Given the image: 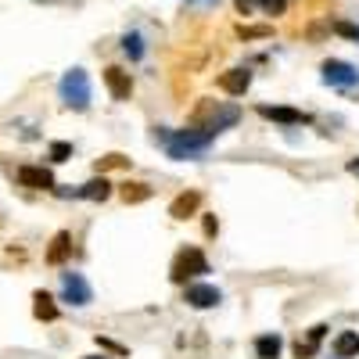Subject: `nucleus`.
I'll return each mask as SVG.
<instances>
[{
	"label": "nucleus",
	"mask_w": 359,
	"mask_h": 359,
	"mask_svg": "<svg viewBox=\"0 0 359 359\" xmlns=\"http://www.w3.org/2000/svg\"><path fill=\"white\" fill-rule=\"evenodd\" d=\"M259 4H262L269 15H284V4H287V0H259Z\"/></svg>",
	"instance_id": "25"
},
{
	"label": "nucleus",
	"mask_w": 359,
	"mask_h": 359,
	"mask_svg": "<svg viewBox=\"0 0 359 359\" xmlns=\"http://www.w3.org/2000/svg\"><path fill=\"white\" fill-rule=\"evenodd\" d=\"M123 165H130V158H123V155H104V158L97 162V172H104V169H123Z\"/></svg>",
	"instance_id": "23"
},
{
	"label": "nucleus",
	"mask_w": 359,
	"mask_h": 359,
	"mask_svg": "<svg viewBox=\"0 0 359 359\" xmlns=\"http://www.w3.org/2000/svg\"><path fill=\"white\" fill-rule=\"evenodd\" d=\"M155 140L165 144L169 158H176V162H198V158H205V151L212 147L216 137H208V133L191 126V130H176V133H158L155 130Z\"/></svg>",
	"instance_id": "1"
},
{
	"label": "nucleus",
	"mask_w": 359,
	"mask_h": 359,
	"mask_svg": "<svg viewBox=\"0 0 359 359\" xmlns=\"http://www.w3.org/2000/svg\"><path fill=\"white\" fill-rule=\"evenodd\" d=\"M194 4H216V0H194Z\"/></svg>",
	"instance_id": "29"
},
{
	"label": "nucleus",
	"mask_w": 359,
	"mask_h": 359,
	"mask_svg": "<svg viewBox=\"0 0 359 359\" xmlns=\"http://www.w3.org/2000/svg\"><path fill=\"white\" fill-rule=\"evenodd\" d=\"M201 273H208V259H205L201 248L176 252V259H172V266H169V280H172V284H187V280H194V277H201Z\"/></svg>",
	"instance_id": "4"
},
{
	"label": "nucleus",
	"mask_w": 359,
	"mask_h": 359,
	"mask_svg": "<svg viewBox=\"0 0 359 359\" xmlns=\"http://www.w3.org/2000/svg\"><path fill=\"white\" fill-rule=\"evenodd\" d=\"M280 348H284L280 334H259V338H255V355H259V359H277Z\"/></svg>",
	"instance_id": "16"
},
{
	"label": "nucleus",
	"mask_w": 359,
	"mask_h": 359,
	"mask_svg": "<svg viewBox=\"0 0 359 359\" xmlns=\"http://www.w3.org/2000/svg\"><path fill=\"white\" fill-rule=\"evenodd\" d=\"M86 359H108V355H86Z\"/></svg>",
	"instance_id": "30"
},
{
	"label": "nucleus",
	"mask_w": 359,
	"mask_h": 359,
	"mask_svg": "<svg viewBox=\"0 0 359 359\" xmlns=\"http://www.w3.org/2000/svg\"><path fill=\"white\" fill-rule=\"evenodd\" d=\"M184 302L194 306V309H216L223 302V291L212 287V284H187L184 291Z\"/></svg>",
	"instance_id": "7"
},
{
	"label": "nucleus",
	"mask_w": 359,
	"mask_h": 359,
	"mask_svg": "<svg viewBox=\"0 0 359 359\" xmlns=\"http://www.w3.org/2000/svg\"><path fill=\"white\" fill-rule=\"evenodd\" d=\"M104 86H108V94H111L115 101H126V97L133 94V79H130V72H126V69H118V65H108V69H104Z\"/></svg>",
	"instance_id": "9"
},
{
	"label": "nucleus",
	"mask_w": 359,
	"mask_h": 359,
	"mask_svg": "<svg viewBox=\"0 0 359 359\" xmlns=\"http://www.w3.org/2000/svg\"><path fill=\"white\" fill-rule=\"evenodd\" d=\"M18 184L22 187H33V191H54V176L43 165H22L18 169Z\"/></svg>",
	"instance_id": "10"
},
{
	"label": "nucleus",
	"mask_w": 359,
	"mask_h": 359,
	"mask_svg": "<svg viewBox=\"0 0 359 359\" xmlns=\"http://www.w3.org/2000/svg\"><path fill=\"white\" fill-rule=\"evenodd\" d=\"M69 252H72V237L62 230V233H54V241H50V248H47V262H50V266H62V262L69 259Z\"/></svg>",
	"instance_id": "14"
},
{
	"label": "nucleus",
	"mask_w": 359,
	"mask_h": 359,
	"mask_svg": "<svg viewBox=\"0 0 359 359\" xmlns=\"http://www.w3.org/2000/svg\"><path fill=\"white\" fill-rule=\"evenodd\" d=\"M334 355H338V359L359 355V334H355V331H341V334L334 338Z\"/></svg>",
	"instance_id": "17"
},
{
	"label": "nucleus",
	"mask_w": 359,
	"mask_h": 359,
	"mask_svg": "<svg viewBox=\"0 0 359 359\" xmlns=\"http://www.w3.org/2000/svg\"><path fill=\"white\" fill-rule=\"evenodd\" d=\"M123 50L133 57V62H140V57H144V36L140 33H126L123 36Z\"/></svg>",
	"instance_id": "20"
},
{
	"label": "nucleus",
	"mask_w": 359,
	"mask_h": 359,
	"mask_svg": "<svg viewBox=\"0 0 359 359\" xmlns=\"http://www.w3.org/2000/svg\"><path fill=\"white\" fill-rule=\"evenodd\" d=\"M62 298L69 306H90L94 302V291H90V284H86V277L83 273H62Z\"/></svg>",
	"instance_id": "6"
},
{
	"label": "nucleus",
	"mask_w": 359,
	"mask_h": 359,
	"mask_svg": "<svg viewBox=\"0 0 359 359\" xmlns=\"http://www.w3.org/2000/svg\"><path fill=\"white\" fill-rule=\"evenodd\" d=\"M69 155H72V144L69 140H54L50 144V162H69Z\"/></svg>",
	"instance_id": "22"
},
{
	"label": "nucleus",
	"mask_w": 359,
	"mask_h": 359,
	"mask_svg": "<svg viewBox=\"0 0 359 359\" xmlns=\"http://www.w3.org/2000/svg\"><path fill=\"white\" fill-rule=\"evenodd\" d=\"M237 118H241V108H233V104H219V101H201L191 115V126L208 133V137H216L223 130H230Z\"/></svg>",
	"instance_id": "2"
},
{
	"label": "nucleus",
	"mask_w": 359,
	"mask_h": 359,
	"mask_svg": "<svg viewBox=\"0 0 359 359\" xmlns=\"http://www.w3.org/2000/svg\"><path fill=\"white\" fill-rule=\"evenodd\" d=\"M233 4H237V11H241V15H252V8H255V0H233Z\"/></svg>",
	"instance_id": "26"
},
{
	"label": "nucleus",
	"mask_w": 359,
	"mask_h": 359,
	"mask_svg": "<svg viewBox=\"0 0 359 359\" xmlns=\"http://www.w3.org/2000/svg\"><path fill=\"white\" fill-rule=\"evenodd\" d=\"M255 111H259L262 118H273V123H280V126H302V123H309V115H306V111L284 108V104H259Z\"/></svg>",
	"instance_id": "8"
},
{
	"label": "nucleus",
	"mask_w": 359,
	"mask_h": 359,
	"mask_svg": "<svg viewBox=\"0 0 359 359\" xmlns=\"http://www.w3.org/2000/svg\"><path fill=\"white\" fill-rule=\"evenodd\" d=\"M334 33H341V36H348V40H359V25H352V22H338V25H334Z\"/></svg>",
	"instance_id": "24"
},
{
	"label": "nucleus",
	"mask_w": 359,
	"mask_h": 359,
	"mask_svg": "<svg viewBox=\"0 0 359 359\" xmlns=\"http://www.w3.org/2000/svg\"><path fill=\"white\" fill-rule=\"evenodd\" d=\"M118 194H123L126 205H140V201L151 198V187H147V184H123V191H118Z\"/></svg>",
	"instance_id": "19"
},
{
	"label": "nucleus",
	"mask_w": 359,
	"mask_h": 359,
	"mask_svg": "<svg viewBox=\"0 0 359 359\" xmlns=\"http://www.w3.org/2000/svg\"><path fill=\"white\" fill-rule=\"evenodd\" d=\"M33 313H36V320H57V306H54V298L47 294V291H36L33 294Z\"/></svg>",
	"instance_id": "18"
},
{
	"label": "nucleus",
	"mask_w": 359,
	"mask_h": 359,
	"mask_svg": "<svg viewBox=\"0 0 359 359\" xmlns=\"http://www.w3.org/2000/svg\"><path fill=\"white\" fill-rule=\"evenodd\" d=\"M323 338H327V323H316L313 331H309V338L294 345V359H313V355L320 352V341H323Z\"/></svg>",
	"instance_id": "13"
},
{
	"label": "nucleus",
	"mask_w": 359,
	"mask_h": 359,
	"mask_svg": "<svg viewBox=\"0 0 359 359\" xmlns=\"http://www.w3.org/2000/svg\"><path fill=\"white\" fill-rule=\"evenodd\" d=\"M201 208V191H184V194H176L172 198V205H169V216L172 219H187V216H194Z\"/></svg>",
	"instance_id": "12"
},
{
	"label": "nucleus",
	"mask_w": 359,
	"mask_h": 359,
	"mask_svg": "<svg viewBox=\"0 0 359 359\" xmlns=\"http://www.w3.org/2000/svg\"><path fill=\"white\" fill-rule=\"evenodd\" d=\"M320 76L327 86H341V90H352L359 86V69L348 65V62H338V57H331V62L320 65Z\"/></svg>",
	"instance_id": "5"
},
{
	"label": "nucleus",
	"mask_w": 359,
	"mask_h": 359,
	"mask_svg": "<svg viewBox=\"0 0 359 359\" xmlns=\"http://www.w3.org/2000/svg\"><path fill=\"white\" fill-rule=\"evenodd\" d=\"M269 33H273L269 25H241V29H237V36H241V40H262Z\"/></svg>",
	"instance_id": "21"
},
{
	"label": "nucleus",
	"mask_w": 359,
	"mask_h": 359,
	"mask_svg": "<svg viewBox=\"0 0 359 359\" xmlns=\"http://www.w3.org/2000/svg\"><path fill=\"white\" fill-rule=\"evenodd\" d=\"M216 230H219V223L212 216H205V233H216Z\"/></svg>",
	"instance_id": "27"
},
{
	"label": "nucleus",
	"mask_w": 359,
	"mask_h": 359,
	"mask_svg": "<svg viewBox=\"0 0 359 359\" xmlns=\"http://www.w3.org/2000/svg\"><path fill=\"white\" fill-rule=\"evenodd\" d=\"M348 172H352V176H359V158H348Z\"/></svg>",
	"instance_id": "28"
},
{
	"label": "nucleus",
	"mask_w": 359,
	"mask_h": 359,
	"mask_svg": "<svg viewBox=\"0 0 359 359\" xmlns=\"http://www.w3.org/2000/svg\"><path fill=\"white\" fill-rule=\"evenodd\" d=\"M76 198H90V201H104V198H111V184L101 176V180H90V184H83L79 191H72Z\"/></svg>",
	"instance_id": "15"
},
{
	"label": "nucleus",
	"mask_w": 359,
	"mask_h": 359,
	"mask_svg": "<svg viewBox=\"0 0 359 359\" xmlns=\"http://www.w3.org/2000/svg\"><path fill=\"white\" fill-rule=\"evenodd\" d=\"M216 83H219L223 94H230V97H241L245 90L252 86V72H248V69H226Z\"/></svg>",
	"instance_id": "11"
},
{
	"label": "nucleus",
	"mask_w": 359,
	"mask_h": 359,
	"mask_svg": "<svg viewBox=\"0 0 359 359\" xmlns=\"http://www.w3.org/2000/svg\"><path fill=\"white\" fill-rule=\"evenodd\" d=\"M57 94H62L65 108L72 111H86L90 108V76L83 69H69L62 76V83H57Z\"/></svg>",
	"instance_id": "3"
}]
</instances>
